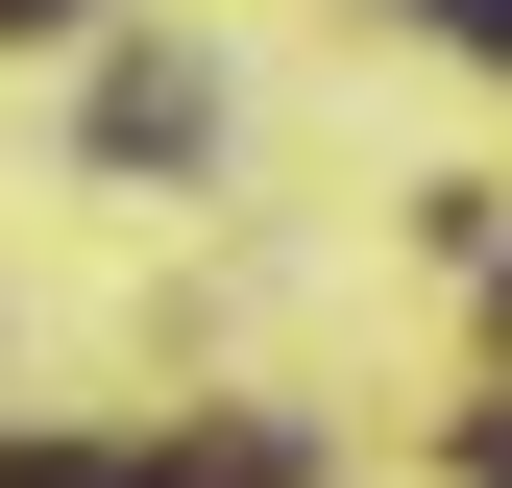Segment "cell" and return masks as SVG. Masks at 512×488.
I'll use <instances>...</instances> for the list:
<instances>
[{
    "instance_id": "cell-1",
    "label": "cell",
    "mask_w": 512,
    "mask_h": 488,
    "mask_svg": "<svg viewBox=\"0 0 512 488\" xmlns=\"http://www.w3.org/2000/svg\"><path fill=\"white\" fill-rule=\"evenodd\" d=\"M415 25H439V49H488V74H512V0H415Z\"/></svg>"
},
{
    "instance_id": "cell-2",
    "label": "cell",
    "mask_w": 512,
    "mask_h": 488,
    "mask_svg": "<svg viewBox=\"0 0 512 488\" xmlns=\"http://www.w3.org/2000/svg\"><path fill=\"white\" fill-rule=\"evenodd\" d=\"M464 488H512V415H488V440H464Z\"/></svg>"
},
{
    "instance_id": "cell-3",
    "label": "cell",
    "mask_w": 512,
    "mask_h": 488,
    "mask_svg": "<svg viewBox=\"0 0 512 488\" xmlns=\"http://www.w3.org/2000/svg\"><path fill=\"white\" fill-rule=\"evenodd\" d=\"M0 25H74V0H0Z\"/></svg>"
}]
</instances>
